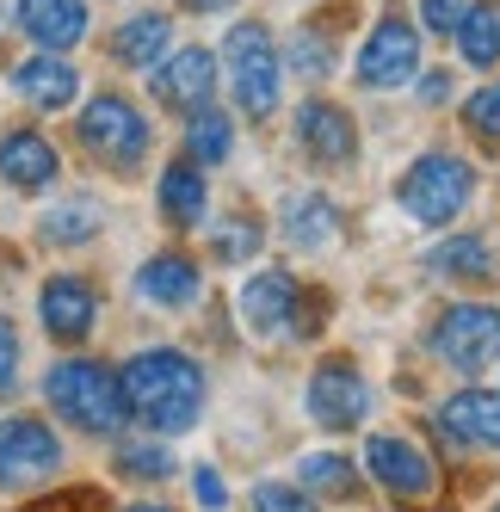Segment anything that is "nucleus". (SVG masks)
I'll use <instances>...</instances> for the list:
<instances>
[{"instance_id":"obj_1","label":"nucleus","mask_w":500,"mask_h":512,"mask_svg":"<svg viewBox=\"0 0 500 512\" xmlns=\"http://www.w3.org/2000/svg\"><path fill=\"white\" fill-rule=\"evenodd\" d=\"M124 401H130V414L149 426V432H186L198 426L204 414V371L186 358V352H173V346H149V352H136L124 371Z\"/></svg>"},{"instance_id":"obj_2","label":"nucleus","mask_w":500,"mask_h":512,"mask_svg":"<svg viewBox=\"0 0 500 512\" xmlns=\"http://www.w3.org/2000/svg\"><path fill=\"white\" fill-rule=\"evenodd\" d=\"M44 395H50V408H56L68 426H75V432H93V438H118L124 420H130L124 383H118V371H105L99 358H62V364H50Z\"/></svg>"},{"instance_id":"obj_3","label":"nucleus","mask_w":500,"mask_h":512,"mask_svg":"<svg viewBox=\"0 0 500 512\" xmlns=\"http://www.w3.org/2000/svg\"><path fill=\"white\" fill-rule=\"evenodd\" d=\"M223 62H229V87H235V105L247 118H272L278 112V75H284V56L272 44V31L241 19L229 38H223Z\"/></svg>"},{"instance_id":"obj_4","label":"nucleus","mask_w":500,"mask_h":512,"mask_svg":"<svg viewBox=\"0 0 500 512\" xmlns=\"http://www.w3.org/2000/svg\"><path fill=\"white\" fill-rule=\"evenodd\" d=\"M470 192H476L470 161H463V155H445V149H433V155H420V161L402 173L396 204L414 216V223L439 229V223H451V216H457L463 204H470Z\"/></svg>"},{"instance_id":"obj_5","label":"nucleus","mask_w":500,"mask_h":512,"mask_svg":"<svg viewBox=\"0 0 500 512\" xmlns=\"http://www.w3.org/2000/svg\"><path fill=\"white\" fill-rule=\"evenodd\" d=\"M81 142H87V155L99 167L130 173L142 155H149V118H142L124 93H99V99H87V112H81Z\"/></svg>"},{"instance_id":"obj_6","label":"nucleus","mask_w":500,"mask_h":512,"mask_svg":"<svg viewBox=\"0 0 500 512\" xmlns=\"http://www.w3.org/2000/svg\"><path fill=\"white\" fill-rule=\"evenodd\" d=\"M433 352L451 371L476 377L500 358V309L494 303H451L439 321H433Z\"/></svg>"},{"instance_id":"obj_7","label":"nucleus","mask_w":500,"mask_h":512,"mask_svg":"<svg viewBox=\"0 0 500 512\" xmlns=\"http://www.w3.org/2000/svg\"><path fill=\"white\" fill-rule=\"evenodd\" d=\"M365 469H371V482H377L383 494H396V500H408V506L433 500V488H439L433 457H426L414 438H402V432H377L371 445H365Z\"/></svg>"},{"instance_id":"obj_8","label":"nucleus","mask_w":500,"mask_h":512,"mask_svg":"<svg viewBox=\"0 0 500 512\" xmlns=\"http://www.w3.org/2000/svg\"><path fill=\"white\" fill-rule=\"evenodd\" d=\"M56 469H62V438L44 420H31V414L0 420V488H31Z\"/></svg>"},{"instance_id":"obj_9","label":"nucleus","mask_w":500,"mask_h":512,"mask_svg":"<svg viewBox=\"0 0 500 512\" xmlns=\"http://www.w3.org/2000/svg\"><path fill=\"white\" fill-rule=\"evenodd\" d=\"M303 303L309 297L297 290L291 272H260V278H247V290H241V321L254 327V334H266V340H278V334H309V327L321 321V309L309 315Z\"/></svg>"},{"instance_id":"obj_10","label":"nucleus","mask_w":500,"mask_h":512,"mask_svg":"<svg viewBox=\"0 0 500 512\" xmlns=\"http://www.w3.org/2000/svg\"><path fill=\"white\" fill-rule=\"evenodd\" d=\"M365 414H371V383L359 377V364H346V358L315 364V377H309V420L328 426V432H352V426H365Z\"/></svg>"},{"instance_id":"obj_11","label":"nucleus","mask_w":500,"mask_h":512,"mask_svg":"<svg viewBox=\"0 0 500 512\" xmlns=\"http://www.w3.org/2000/svg\"><path fill=\"white\" fill-rule=\"evenodd\" d=\"M414 75H420V31L408 19H396V13L377 19L371 38H365V50H359V87L389 93V87H402Z\"/></svg>"},{"instance_id":"obj_12","label":"nucleus","mask_w":500,"mask_h":512,"mask_svg":"<svg viewBox=\"0 0 500 512\" xmlns=\"http://www.w3.org/2000/svg\"><path fill=\"white\" fill-rule=\"evenodd\" d=\"M210 87H217V56L210 50H173L167 62L149 68V93L161 105H173V112H198V105H210Z\"/></svg>"},{"instance_id":"obj_13","label":"nucleus","mask_w":500,"mask_h":512,"mask_svg":"<svg viewBox=\"0 0 500 512\" xmlns=\"http://www.w3.org/2000/svg\"><path fill=\"white\" fill-rule=\"evenodd\" d=\"M297 142L321 167H346L352 155H359V130H352V118L334 99H303L297 105Z\"/></svg>"},{"instance_id":"obj_14","label":"nucleus","mask_w":500,"mask_h":512,"mask_svg":"<svg viewBox=\"0 0 500 512\" xmlns=\"http://www.w3.org/2000/svg\"><path fill=\"white\" fill-rule=\"evenodd\" d=\"M439 432L463 451H500V395L494 389H457L439 408Z\"/></svg>"},{"instance_id":"obj_15","label":"nucleus","mask_w":500,"mask_h":512,"mask_svg":"<svg viewBox=\"0 0 500 512\" xmlns=\"http://www.w3.org/2000/svg\"><path fill=\"white\" fill-rule=\"evenodd\" d=\"M44 327H50V340H62V346H81L87 334H93V321H99V297H93V284L87 278H68V272H56L50 284H44Z\"/></svg>"},{"instance_id":"obj_16","label":"nucleus","mask_w":500,"mask_h":512,"mask_svg":"<svg viewBox=\"0 0 500 512\" xmlns=\"http://www.w3.org/2000/svg\"><path fill=\"white\" fill-rule=\"evenodd\" d=\"M13 87H19V99L38 105V112H68L75 93H81V75H75L68 56H31V62L13 68Z\"/></svg>"},{"instance_id":"obj_17","label":"nucleus","mask_w":500,"mask_h":512,"mask_svg":"<svg viewBox=\"0 0 500 512\" xmlns=\"http://www.w3.org/2000/svg\"><path fill=\"white\" fill-rule=\"evenodd\" d=\"M0 179L19 192H44L56 179V149L38 130H7L0 136Z\"/></svg>"},{"instance_id":"obj_18","label":"nucleus","mask_w":500,"mask_h":512,"mask_svg":"<svg viewBox=\"0 0 500 512\" xmlns=\"http://www.w3.org/2000/svg\"><path fill=\"white\" fill-rule=\"evenodd\" d=\"M19 25L44 50H75L87 38V0H19Z\"/></svg>"},{"instance_id":"obj_19","label":"nucleus","mask_w":500,"mask_h":512,"mask_svg":"<svg viewBox=\"0 0 500 512\" xmlns=\"http://www.w3.org/2000/svg\"><path fill=\"white\" fill-rule=\"evenodd\" d=\"M136 297L155 303V309H186V303H198V266L186 253H155L136 272Z\"/></svg>"},{"instance_id":"obj_20","label":"nucleus","mask_w":500,"mask_h":512,"mask_svg":"<svg viewBox=\"0 0 500 512\" xmlns=\"http://www.w3.org/2000/svg\"><path fill=\"white\" fill-rule=\"evenodd\" d=\"M167 44H173V19L167 13H136V19L118 25L112 62H124V68H155L167 56Z\"/></svg>"},{"instance_id":"obj_21","label":"nucleus","mask_w":500,"mask_h":512,"mask_svg":"<svg viewBox=\"0 0 500 512\" xmlns=\"http://www.w3.org/2000/svg\"><path fill=\"white\" fill-rule=\"evenodd\" d=\"M340 235V210L334 198H321V192H297L291 204H284V241L315 253V247H328Z\"/></svg>"},{"instance_id":"obj_22","label":"nucleus","mask_w":500,"mask_h":512,"mask_svg":"<svg viewBox=\"0 0 500 512\" xmlns=\"http://www.w3.org/2000/svg\"><path fill=\"white\" fill-rule=\"evenodd\" d=\"M204 204H210L204 167H198V161H173V167L161 173V216H167L173 229H192V223H204Z\"/></svg>"},{"instance_id":"obj_23","label":"nucleus","mask_w":500,"mask_h":512,"mask_svg":"<svg viewBox=\"0 0 500 512\" xmlns=\"http://www.w3.org/2000/svg\"><path fill=\"white\" fill-rule=\"evenodd\" d=\"M297 482L315 500H359V469H352L340 451H309L297 463Z\"/></svg>"},{"instance_id":"obj_24","label":"nucleus","mask_w":500,"mask_h":512,"mask_svg":"<svg viewBox=\"0 0 500 512\" xmlns=\"http://www.w3.org/2000/svg\"><path fill=\"white\" fill-rule=\"evenodd\" d=\"M457 50H463L470 68H494L500 62V7L470 0V7H463V25H457Z\"/></svg>"},{"instance_id":"obj_25","label":"nucleus","mask_w":500,"mask_h":512,"mask_svg":"<svg viewBox=\"0 0 500 512\" xmlns=\"http://www.w3.org/2000/svg\"><path fill=\"white\" fill-rule=\"evenodd\" d=\"M229 149H235L229 112H223V105H198L192 124H186V155H192L198 167H217V161H229Z\"/></svg>"},{"instance_id":"obj_26","label":"nucleus","mask_w":500,"mask_h":512,"mask_svg":"<svg viewBox=\"0 0 500 512\" xmlns=\"http://www.w3.org/2000/svg\"><path fill=\"white\" fill-rule=\"evenodd\" d=\"M99 235V204L93 198H68V204H56L50 216H44V241H68V247H81V241H93Z\"/></svg>"},{"instance_id":"obj_27","label":"nucleus","mask_w":500,"mask_h":512,"mask_svg":"<svg viewBox=\"0 0 500 512\" xmlns=\"http://www.w3.org/2000/svg\"><path fill=\"white\" fill-rule=\"evenodd\" d=\"M433 272H439V278H488V272H494L488 241H482V235H457V241L433 247Z\"/></svg>"},{"instance_id":"obj_28","label":"nucleus","mask_w":500,"mask_h":512,"mask_svg":"<svg viewBox=\"0 0 500 512\" xmlns=\"http://www.w3.org/2000/svg\"><path fill=\"white\" fill-rule=\"evenodd\" d=\"M112 469L130 475V482H167V475H173V451L167 445H118Z\"/></svg>"},{"instance_id":"obj_29","label":"nucleus","mask_w":500,"mask_h":512,"mask_svg":"<svg viewBox=\"0 0 500 512\" xmlns=\"http://www.w3.org/2000/svg\"><path fill=\"white\" fill-rule=\"evenodd\" d=\"M210 253L217 260H247V253H260V223L254 216H235V223H217V241H210Z\"/></svg>"},{"instance_id":"obj_30","label":"nucleus","mask_w":500,"mask_h":512,"mask_svg":"<svg viewBox=\"0 0 500 512\" xmlns=\"http://www.w3.org/2000/svg\"><path fill=\"white\" fill-rule=\"evenodd\" d=\"M291 68L309 75V81H321L334 68V44L321 38V31H297V38H291Z\"/></svg>"},{"instance_id":"obj_31","label":"nucleus","mask_w":500,"mask_h":512,"mask_svg":"<svg viewBox=\"0 0 500 512\" xmlns=\"http://www.w3.org/2000/svg\"><path fill=\"white\" fill-rule=\"evenodd\" d=\"M463 118H470V130H476L482 142H494V149H500V81L463 99Z\"/></svg>"},{"instance_id":"obj_32","label":"nucleus","mask_w":500,"mask_h":512,"mask_svg":"<svg viewBox=\"0 0 500 512\" xmlns=\"http://www.w3.org/2000/svg\"><path fill=\"white\" fill-rule=\"evenodd\" d=\"M254 512H315V494L284 488V482H260L254 488Z\"/></svg>"},{"instance_id":"obj_33","label":"nucleus","mask_w":500,"mask_h":512,"mask_svg":"<svg viewBox=\"0 0 500 512\" xmlns=\"http://www.w3.org/2000/svg\"><path fill=\"white\" fill-rule=\"evenodd\" d=\"M25 512H112L93 488H68V494H44V500H31Z\"/></svg>"},{"instance_id":"obj_34","label":"nucleus","mask_w":500,"mask_h":512,"mask_svg":"<svg viewBox=\"0 0 500 512\" xmlns=\"http://www.w3.org/2000/svg\"><path fill=\"white\" fill-rule=\"evenodd\" d=\"M463 7H470V0H420V25H426V31H445V38H457Z\"/></svg>"},{"instance_id":"obj_35","label":"nucleus","mask_w":500,"mask_h":512,"mask_svg":"<svg viewBox=\"0 0 500 512\" xmlns=\"http://www.w3.org/2000/svg\"><path fill=\"white\" fill-rule=\"evenodd\" d=\"M13 377H19V327L0 315V389H13Z\"/></svg>"},{"instance_id":"obj_36","label":"nucleus","mask_w":500,"mask_h":512,"mask_svg":"<svg viewBox=\"0 0 500 512\" xmlns=\"http://www.w3.org/2000/svg\"><path fill=\"white\" fill-rule=\"evenodd\" d=\"M192 488H198V506H204V512H223V506H229V488H223V475H217V469H198V475H192Z\"/></svg>"},{"instance_id":"obj_37","label":"nucleus","mask_w":500,"mask_h":512,"mask_svg":"<svg viewBox=\"0 0 500 512\" xmlns=\"http://www.w3.org/2000/svg\"><path fill=\"white\" fill-rule=\"evenodd\" d=\"M445 93H451V81H445V75H420V99H426V105H439Z\"/></svg>"},{"instance_id":"obj_38","label":"nucleus","mask_w":500,"mask_h":512,"mask_svg":"<svg viewBox=\"0 0 500 512\" xmlns=\"http://www.w3.org/2000/svg\"><path fill=\"white\" fill-rule=\"evenodd\" d=\"M186 7H198V13H210V7H217V0H186Z\"/></svg>"},{"instance_id":"obj_39","label":"nucleus","mask_w":500,"mask_h":512,"mask_svg":"<svg viewBox=\"0 0 500 512\" xmlns=\"http://www.w3.org/2000/svg\"><path fill=\"white\" fill-rule=\"evenodd\" d=\"M130 512H173V506H130Z\"/></svg>"},{"instance_id":"obj_40","label":"nucleus","mask_w":500,"mask_h":512,"mask_svg":"<svg viewBox=\"0 0 500 512\" xmlns=\"http://www.w3.org/2000/svg\"><path fill=\"white\" fill-rule=\"evenodd\" d=\"M494 512H500V506H494Z\"/></svg>"}]
</instances>
